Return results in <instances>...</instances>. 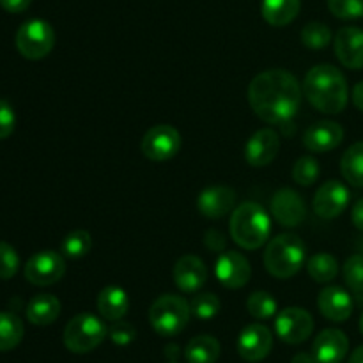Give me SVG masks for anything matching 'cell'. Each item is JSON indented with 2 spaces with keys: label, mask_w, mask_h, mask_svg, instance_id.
Returning a JSON list of instances; mask_svg holds the SVG:
<instances>
[{
  "label": "cell",
  "mask_w": 363,
  "mask_h": 363,
  "mask_svg": "<svg viewBox=\"0 0 363 363\" xmlns=\"http://www.w3.org/2000/svg\"><path fill=\"white\" fill-rule=\"evenodd\" d=\"M301 92L303 89L293 73L268 69L259 73L248 85V103L261 121L286 126L300 110Z\"/></svg>",
  "instance_id": "cell-1"
},
{
  "label": "cell",
  "mask_w": 363,
  "mask_h": 363,
  "mask_svg": "<svg viewBox=\"0 0 363 363\" xmlns=\"http://www.w3.org/2000/svg\"><path fill=\"white\" fill-rule=\"evenodd\" d=\"M303 94L315 110L335 116L347 106L350 87L339 67L319 64L305 74Z\"/></svg>",
  "instance_id": "cell-2"
},
{
  "label": "cell",
  "mask_w": 363,
  "mask_h": 363,
  "mask_svg": "<svg viewBox=\"0 0 363 363\" xmlns=\"http://www.w3.org/2000/svg\"><path fill=\"white\" fill-rule=\"evenodd\" d=\"M230 238L245 250H257L268 241L272 233V218L257 202H243L230 216Z\"/></svg>",
  "instance_id": "cell-3"
},
{
  "label": "cell",
  "mask_w": 363,
  "mask_h": 363,
  "mask_svg": "<svg viewBox=\"0 0 363 363\" xmlns=\"http://www.w3.org/2000/svg\"><path fill=\"white\" fill-rule=\"evenodd\" d=\"M307 261V247L296 234L273 238L264 250V268L275 279L286 280L296 275Z\"/></svg>",
  "instance_id": "cell-4"
},
{
  "label": "cell",
  "mask_w": 363,
  "mask_h": 363,
  "mask_svg": "<svg viewBox=\"0 0 363 363\" xmlns=\"http://www.w3.org/2000/svg\"><path fill=\"white\" fill-rule=\"evenodd\" d=\"M190 303L177 294H162L149 308V323L162 337L179 335L190 321Z\"/></svg>",
  "instance_id": "cell-5"
},
{
  "label": "cell",
  "mask_w": 363,
  "mask_h": 363,
  "mask_svg": "<svg viewBox=\"0 0 363 363\" xmlns=\"http://www.w3.org/2000/svg\"><path fill=\"white\" fill-rule=\"evenodd\" d=\"M108 335L105 323L94 314H78L71 319L64 328V346L71 353H91Z\"/></svg>",
  "instance_id": "cell-6"
},
{
  "label": "cell",
  "mask_w": 363,
  "mask_h": 363,
  "mask_svg": "<svg viewBox=\"0 0 363 363\" xmlns=\"http://www.w3.org/2000/svg\"><path fill=\"white\" fill-rule=\"evenodd\" d=\"M55 46V30L45 20H28L18 28L16 48L28 60H41Z\"/></svg>",
  "instance_id": "cell-7"
},
{
  "label": "cell",
  "mask_w": 363,
  "mask_h": 363,
  "mask_svg": "<svg viewBox=\"0 0 363 363\" xmlns=\"http://www.w3.org/2000/svg\"><path fill=\"white\" fill-rule=\"evenodd\" d=\"M181 133L170 124H156L140 142V151L151 162H167L179 152Z\"/></svg>",
  "instance_id": "cell-8"
},
{
  "label": "cell",
  "mask_w": 363,
  "mask_h": 363,
  "mask_svg": "<svg viewBox=\"0 0 363 363\" xmlns=\"http://www.w3.org/2000/svg\"><path fill=\"white\" fill-rule=\"evenodd\" d=\"M25 279L32 286L46 287L59 282L66 273V261L64 255L53 250H43L32 255L25 264Z\"/></svg>",
  "instance_id": "cell-9"
},
{
  "label": "cell",
  "mask_w": 363,
  "mask_h": 363,
  "mask_svg": "<svg viewBox=\"0 0 363 363\" xmlns=\"http://www.w3.org/2000/svg\"><path fill=\"white\" fill-rule=\"evenodd\" d=\"M314 319L305 308L287 307L277 315L275 332L286 344H301L312 335Z\"/></svg>",
  "instance_id": "cell-10"
},
{
  "label": "cell",
  "mask_w": 363,
  "mask_h": 363,
  "mask_svg": "<svg viewBox=\"0 0 363 363\" xmlns=\"http://www.w3.org/2000/svg\"><path fill=\"white\" fill-rule=\"evenodd\" d=\"M350 190L340 181H326L314 195L312 209L319 218L333 220L342 215L344 209L350 204Z\"/></svg>",
  "instance_id": "cell-11"
},
{
  "label": "cell",
  "mask_w": 363,
  "mask_h": 363,
  "mask_svg": "<svg viewBox=\"0 0 363 363\" xmlns=\"http://www.w3.org/2000/svg\"><path fill=\"white\" fill-rule=\"evenodd\" d=\"M215 275L227 289H241L250 282L252 266L243 254L229 250L223 252L216 261Z\"/></svg>",
  "instance_id": "cell-12"
},
{
  "label": "cell",
  "mask_w": 363,
  "mask_h": 363,
  "mask_svg": "<svg viewBox=\"0 0 363 363\" xmlns=\"http://www.w3.org/2000/svg\"><path fill=\"white\" fill-rule=\"evenodd\" d=\"M269 211L280 225L296 227L303 223L305 216H307V206L298 191L291 190V188H282L272 197Z\"/></svg>",
  "instance_id": "cell-13"
},
{
  "label": "cell",
  "mask_w": 363,
  "mask_h": 363,
  "mask_svg": "<svg viewBox=\"0 0 363 363\" xmlns=\"http://www.w3.org/2000/svg\"><path fill=\"white\" fill-rule=\"evenodd\" d=\"M273 347V335L264 325H248L238 337V353L247 362H262Z\"/></svg>",
  "instance_id": "cell-14"
},
{
  "label": "cell",
  "mask_w": 363,
  "mask_h": 363,
  "mask_svg": "<svg viewBox=\"0 0 363 363\" xmlns=\"http://www.w3.org/2000/svg\"><path fill=\"white\" fill-rule=\"evenodd\" d=\"M280 151V137L272 128H262L255 131L245 145V158L250 167L261 169L269 165Z\"/></svg>",
  "instance_id": "cell-15"
},
{
  "label": "cell",
  "mask_w": 363,
  "mask_h": 363,
  "mask_svg": "<svg viewBox=\"0 0 363 363\" xmlns=\"http://www.w3.org/2000/svg\"><path fill=\"white\" fill-rule=\"evenodd\" d=\"M337 59L347 69H363V30L358 27H342L333 39Z\"/></svg>",
  "instance_id": "cell-16"
},
{
  "label": "cell",
  "mask_w": 363,
  "mask_h": 363,
  "mask_svg": "<svg viewBox=\"0 0 363 363\" xmlns=\"http://www.w3.org/2000/svg\"><path fill=\"white\" fill-rule=\"evenodd\" d=\"M347 351H350V340L346 333L335 328L323 330L315 337L312 346L315 363H340L346 358Z\"/></svg>",
  "instance_id": "cell-17"
},
{
  "label": "cell",
  "mask_w": 363,
  "mask_h": 363,
  "mask_svg": "<svg viewBox=\"0 0 363 363\" xmlns=\"http://www.w3.org/2000/svg\"><path fill=\"white\" fill-rule=\"evenodd\" d=\"M174 282L183 293H197L208 282V268L197 255H183L174 266Z\"/></svg>",
  "instance_id": "cell-18"
},
{
  "label": "cell",
  "mask_w": 363,
  "mask_h": 363,
  "mask_svg": "<svg viewBox=\"0 0 363 363\" xmlns=\"http://www.w3.org/2000/svg\"><path fill=\"white\" fill-rule=\"evenodd\" d=\"M319 312L333 323L347 321L353 314V298L339 286H328L319 293Z\"/></svg>",
  "instance_id": "cell-19"
},
{
  "label": "cell",
  "mask_w": 363,
  "mask_h": 363,
  "mask_svg": "<svg viewBox=\"0 0 363 363\" xmlns=\"http://www.w3.org/2000/svg\"><path fill=\"white\" fill-rule=\"evenodd\" d=\"M344 140V130L333 121H319L312 124L303 135V145L311 152H328L339 147Z\"/></svg>",
  "instance_id": "cell-20"
},
{
  "label": "cell",
  "mask_w": 363,
  "mask_h": 363,
  "mask_svg": "<svg viewBox=\"0 0 363 363\" xmlns=\"http://www.w3.org/2000/svg\"><path fill=\"white\" fill-rule=\"evenodd\" d=\"M236 191L229 186H211L201 191L197 199V208L206 218L218 220L234 211Z\"/></svg>",
  "instance_id": "cell-21"
},
{
  "label": "cell",
  "mask_w": 363,
  "mask_h": 363,
  "mask_svg": "<svg viewBox=\"0 0 363 363\" xmlns=\"http://www.w3.org/2000/svg\"><path fill=\"white\" fill-rule=\"evenodd\" d=\"M96 307H98V312L103 319L116 323L128 314L130 298L123 287L108 286L99 291L98 298H96Z\"/></svg>",
  "instance_id": "cell-22"
},
{
  "label": "cell",
  "mask_w": 363,
  "mask_h": 363,
  "mask_svg": "<svg viewBox=\"0 0 363 363\" xmlns=\"http://www.w3.org/2000/svg\"><path fill=\"white\" fill-rule=\"evenodd\" d=\"M60 315V301L53 294H35L27 305V319L35 326H48Z\"/></svg>",
  "instance_id": "cell-23"
},
{
  "label": "cell",
  "mask_w": 363,
  "mask_h": 363,
  "mask_svg": "<svg viewBox=\"0 0 363 363\" xmlns=\"http://www.w3.org/2000/svg\"><path fill=\"white\" fill-rule=\"evenodd\" d=\"M301 0H262V18L273 27H286L300 14Z\"/></svg>",
  "instance_id": "cell-24"
},
{
  "label": "cell",
  "mask_w": 363,
  "mask_h": 363,
  "mask_svg": "<svg viewBox=\"0 0 363 363\" xmlns=\"http://www.w3.org/2000/svg\"><path fill=\"white\" fill-rule=\"evenodd\" d=\"M188 363H215L220 358V342L211 335L194 337L184 347Z\"/></svg>",
  "instance_id": "cell-25"
},
{
  "label": "cell",
  "mask_w": 363,
  "mask_h": 363,
  "mask_svg": "<svg viewBox=\"0 0 363 363\" xmlns=\"http://www.w3.org/2000/svg\"><path fill=\"white\" fill-rule=\"evenodd\" d=\"M344 179L357 188H363V140L351 145L340 160Z\"/></svg>",
  "instance_id": "cell-26"
},
{
  "label": "cell",
  "mask_w": 363,
  "mask_h": 363,
  "mask_svg": "<svg viewBox=\"0 0 363 363\" xmlns=\"http://www.w3.org/2000/svg\"><path fill=\"white\" fill-rule=\"evenodd\" d=\"M23 323L11 312H0V351H11L23 339Z\"/></svg>",
  "instance_id": "cell-27"
},
{
  "label": "cell",
  "mask_w": 363,
  "mask_h": 363,
  "mask_svg": "<svg viewBox=\"0 0 363 363\" xmlns=\"http://www.w3.org/2000/svg\"><path fill=\"white\" fill-rule=\"evenodd\" d=\"M307 269L308 275L315 280L318 284H328L339 273V262L333 257L332 254H314L307 261Z\"/></svg>",
  "instance_id": "cell-28"
},
{
  "label": "cell",
  "mask_w": 363,
  "mask_h": 363,
  "mask_svg": "<svg viewBox=\"0 0 363 363\" xmlns=\"http://www.w3.org/2000/svg\"><path fill=\"white\" fill-rule=\"evenodd\" d=\"M92 248V238L87 230H73L67 234L60 245V252L69 259H80Z\"/></svg>",
  "instance_id": "cell-29"
},
{
  "label": "cell",
  "mask_w": 363,
  "mask_h": 363,
  "mask_svg": "<svg viewBox=\"0 0 363 363\" xmlns=\"http://www.w3.org/2000/svg\"><path fill=\"white\" fill-rule=\"evenodd\" d=\"M247 308L250 315H254L259 321H264V319L273 318L277 314V300L266 291H257V293L248 296Z\"/></svg>",
  "instance_id": "cell-30"
},
{
  "label": "cell",
  "mask_w": 363,
  "mask_h": 363,
  "mask_svg": "<svg viewBox=\"0 0 363 363\" xmlns=\"http://www.w3.org/2000/svg\"><path fill=\"white\" fill-rule=\"evenodd\" d=\"M332 41V30L321 21H311L301 28V43L307 48L321 50Z\"/></svg>",
  "instance_id": "cell-31"
},
{
  "label": "cell",
  "mask_w": 363,
  "mask_h": 363,
  "mask_svg": "<svg viewBox=\"0 0 363 363\" xmlns=\"http://www.w3.org/2000/svg\"><path fill=\"white\" fill-rule=\"evenodd\" d=\"M220 308V300L216 294L213 293H201L195 294L194 300L190 301V311L195 318L202 319V321H208V319H213L218 315Z\"/></svg>",
  "instance_id": "cell-32"
},
{
  "label": "cell",
  "mask_w": 363,
  "mask_h": 363,
  "mask_svg": "<svg viewBox=\"0 0 363 363\" xmlns=\"http://www.w3.org/2000/svg\"><path fill=\"white\" fill-rule=\"evenodd\" d=\"M344 280L346 286L357 294L358 298H363V255L354 254L346 261L342 268Z\"/></svg>",
  "instance_id": "cell-33"
},
{
  "label": "cell",
  "mask_w": 363,
  "mask_h": 363,
  "mask_svg": "<svg viewBox=\"0 0 363 363\" xmlns=\"http://www.w3.org/2000/svg\"><path fill=\"white\" fill-rule=\"evenodd\" d=\"M319 177V163L312 156H301L293 167V179L294 183L301 186H311Z\"/></svg>",
  "instance_id": "cell-34"
},
{
  "label": "cell",
  "mask_w": 363,
  "mask_h": 363,
  "mask_svg": "<svg viewBox=\"0 0 363 363\" xmlns=\"http://www.w3.org/2000/svg\"><path fill=\"white\" fill-rule=\"evenodd\" d=\"M330 13L340 20L363 18V0H328Z\"/></svg>",
  "instance_id": "cell-35"
},
{
  "label": "cell",
  "mask_w": 363,
  "mask_h": 363,
  "mask_svg": "<svg viewBox=\"0 0 363 363\" xmlns=\"http://www.w3.org/2000/svg\"><path fill=\"white\" fill-rule=\"evenodd\" d=\"M20 268V257L9 243H0V279L9 280Z\"/></svg>",
  "instance_id": "cell-36"
},
{
  "label": "cell",
  "mask_w": 363,
  "mask_h": 363,
  "mask_svg": "<svg viewBox=\"0 0 363 363\" xmlns=\"http://www.w3.org/2000/svg\"><path fill=\"white\" fill-rule=\"evenodd\" d=\"M108 335L112 339V342L117 344V346H130L135 340V337H137V330H135L133 325L124 323L121 319V321L113 323L112 328L108 330Z\"/></svg>",
  "instance_id": "cell-37"
},
{
  "label": "cell",
  "mask_w": 363,
  "mask_h": 363,
  "mask_svg": "<svg viewBox=\"0 0 363 363\" xmlns=\"http://www.w3.org/2000/svg\"><path fill=\"white\" fill-rule=\"evenodd\" d=\"M14 128H16V112L6 99H0V140L9 137Z\"/></svg>",
  "instance_id": "cell-38"
},
{
  "label": "cell",
  "mask_w": 363,
  "mask_h": 363,
  "mask_svg": "<svg viewBox=\"0 0 363 363\" xmlns=\"http://www.w3.org/2000/svg\"><path fill=\"white\" fill-rule=\"evenodd\" d=\"M204 243L206 247L211 248V250L223 252V248H225V238H223L218 230H208L204 238Z\"/></svg>",
  "instance_id": "cell-39"
},
{
  "label": "cell",
  "mask_w": 363,
  "mask_h": 363,
  "mask_svg": "<svg viewBox=\"0 0 363 363\" xmlns=\"http://www.w3.org/2000/svg\"><path fill=\"white\" fill-rule=\"evenodd\" d=\"M32 0H0V6L2 9H6L7 13H23V11L28 9Z\"/></svg>",
  "instance_id": "cell-40"
},
{
  "label": "cell",
  "mask_w": 363,
  "mask_h": 363,
  "mask_svg": "<svg viewBox=\"0 0 363 363\" xmlns=\"http://www.w3.org/2000/svg\"><path fill=\"white\" fill-rule=\"evenodd\" d=\"M351 220H353L354 227H357L358 230H362L363 233V197L360 201L357 202V204L353 206V213H351Z\"/></svg>",
  "instance_id": "cell-41"
},
{
  "label": "cell",
  "mask_w": 363,
  "mask_h": 363,
  "mask_svg": "<svg viewBox=\"0 0 363 363\" xmlns=\"http://www.w3.org/2000/svg\"><path fill=\"white\" fill-rule=\"evenodd\" d=\"M353 103L360 112H363V80L353 87Z\"/></svg>",
  "instance_id": "cell-42"
},
{
  "label": "cell",
  "mask_w": 363,
  "mask_h": 363,
  "mask_svg": "<svg viewBox=\"0 0 363 363\" xmlns=\"http://www.w3.org/2000/svg\"><path fill=\"white\" fill-rule=\"evenodd\" d=\"M291 363H315V358H314V354H311V353H298V354H294Z\"/></svg>",
  "instance_id": "cell-43"
},
{
  "label": "cell",
  "mask_w": 363,
  "mask_h": 363,
  "mask_svg": "<svg viewBox=\"0 0 363 363\" xmlns=\"http://www.w3.org/2000/svg\"><path fill=\"white\" fill-rule=\"evenodd\" d=\"M347 363H363V346L357 347V350L353 351V354H351Z\"/></svg>",
  "instance_id": "cell-44"
},
{
  "label": "cell",
  "mask_w": 363,
  "mask_h": 363,
  "mask_svg": "<svg viewBox=\"0 0 363 363\" xmlns=\"http://www.w3.org/2000/svg\"><path fill=\"white\" fill-rule=\"evenodd\" d=\"M357 248H358V252H360V254L363 255V236L357 241Z\"/></svg>",
  "instance_id": "cell-45"
},
{
  "label": "cell",
  "mask_w": 363,
  "mask_h": 363,
  "mask_svg": "<svg viewBox=\"0 0 363 363\" xmlns=\"http://www.w3.org/2000/svg\"><path fill=\"white\" fill-rule=\"evenodd\" d=\"M360 332H362V335H363V314H362V318H360Z\"/></svg>",
  "instance_id": "cell-46"
}]
</instances>
